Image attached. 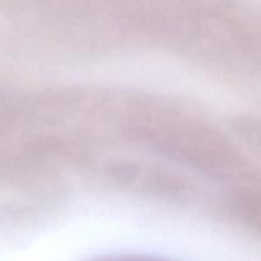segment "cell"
<instances>
[{
    "label": "cell",
    "mask_w": 261,
    "mask_h": 261,
    "mask_svg": "<svg viewBox=\"0 0 261 261\" xmlns=\"http://www.w3.org/2000/svg\"><path fill=\"white\" fill-rule=\"evenodd\" d=\"M99 261H162V260L147 259V257H112V259H105Z\"/></svg>",
    "instance_id": "1"
}]
</instances>
